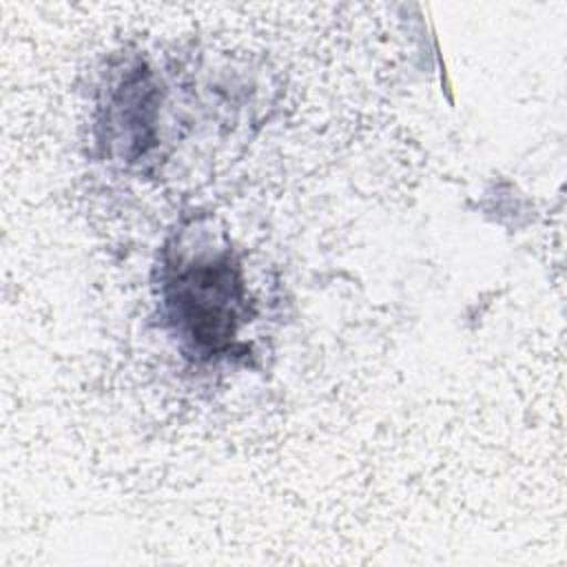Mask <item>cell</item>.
<instances>
[{
    "instance_id": "6da1fadb",
    "label": "cell",
    "mask_w": 567,
    "mask_h": 567,
    "mask_svg": "<svg viewBox=\"0 0 567 567\" xmlns=\"http://www.w3.org/2000/svg\"><path fill=\"white\" fill-rule=\"evenodd\" d=\"M166 306L177 330L202 352L230 346L241 323L244 286L228 252L179 259L166 281Z\"/></svg>"
}]
</instances>
